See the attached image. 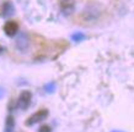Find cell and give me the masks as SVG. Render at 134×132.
<instances>
[{
    "label": "cell",
    "instance_id": "cell-1",
    "mask_svg": "<svg viewBox=\"0 0 134 132\" xmlns=\"http://www.w3.org/2000/svg\"><path fill=\"white\" fill-rule=\"evenodd\" d=\"M101 10L96 4H89L81 12V20L85 23H93L100 18Z\"/></svg>",
    "mask_w": 134,
    "mask_h": 132
},
{
    "label": "cell",
    "instance_id": "cell-2",
    "mask_svg": "<svg viewBox=\"0 0 134 132\" xmlns=\"http://www.w3.org/2000/svg\"><path fill=\"white\" fill-rule=\"evenodd\" d=\"M48 115H49L48 109H41V110H38V111H36L35 114H32V115L30 116L29 119L26 120L25 125L29 126V127H31V126H33V125L38 124V122L44 121L48 117Z\"/></svg>",
    "mask_w": 134,
    "mask_h": 132
},
{
    "label": "cell",
    "instance_id": "cell-3",
    "mask_svg": "<svg viewBox=\"0 0 134 132\" xmlns=\"http://www.w3.org/2000/svg\"><path fill=\"white\" fill-rule=\"evenodd\" d=\"M32 102V93L30 91H22L17 99V108L20 110H27Z\"/></svg>",
    "mask_w": 134,
    "mask_h": 132
},
{
    "label": "cell",
    "instance_id": "cell-4",
    "mask_svg": "<svg viewBox=\"0 0 134 132\" xmlns=\"http://www.w3.org/2000/svg\"><path fill=\"white\" fill-rule=\"evenodd\" d=\"M75 8H76L75 0H59V9H60L62 14L65 16H69V15L74 14Z\"/></svg>",
    "mask_w": 134,
    "mask_h": 132
},
{
    "label": "cell",
    "instance_id": "cell-5",
    "mask_svg": "<svg viewBox=\"0 0 134 132\" xmlns=\"http://www.w3.org/2000/svg\"><path fill=\"white\" fill-rule=\"evenodd\" d=\"M15 47L19 52L21 53H26L29 50V47H30V39H29V36L27 33H19V36L16 38V43H15Z\"/></svg>",
    "mask_w": 134,
    "mask_h": 132
},
{
    "label": "cell",
    "instance_id": "cell-6",
    "mask_svg": "<svg viewBox=\"0 0 134 132\" xmlns=\"http://www.w3.org/2000/svg\"><path fill=\"white\" fill-rule=\"evenodd\" d=\"M4 32L5 34L10 38L15 37L19 33V23L15 22V21H8L6 23L4 24Z\"/></svg>",
    "mask_w": 134,
    "mask_h": 132
},
{
    "label": "cell",
    "instance_id": "cell-7",
    "mask_svg": "<svg viewBox=\"0 0 134 132\" xmlns=\"http://www.w3.org/2000/svg\"><path fill=\"white\" fill-rule=\"evenodd\" d=\"M15 15V6L11 1H5L1 9H0V16L6 18V17L14 16Z\"/></svg>",
    "mask_w": 134,
    "mask_h": 132
},
{
    "label": "cell",
    "instance_id": "cell-8",
    "mask_svg": "<svg viewBox=\"0 0 134 132\" xmlns=\"http://www.w3.org/2000/svg\"><path fill=\"white\" fill-rule=\"evenodd\" d=\"M15 117L12 115H8L5 119V125H4V132H14L15 131Z\"/></svg>",
    "mask_w": 134,
    "mask_h": 132
},
{
    "label": "cell",
    "instance_id": "cell-9",
    "mask_svg": "<svg viewBox=\"0 0 134 132\" xmlns=\"http://www.w3.org/2000/svg\"><path fill=\"white\" fill-rule=\"evenodd\" d=\"M70 38H71V40H73L74 43H81V42H84V40L87 39L86 34H84L82 32H75V33H73V34L70 36Z\"/></svg>",
    "mask_w": 134,
    "mask_h": 132
},
{
    "label": "cell",
    "instance_id": "cell-10",
    "mask_svg": "<svg viewBox=\"0 0 134 132\" xmlns=\"http://www.w3.org/2000/svg\"><path fill=\"white\" fill-rule=\"evenodd\" d=\"M55 89H57V83H55V82H48L47 84L43 86V91H44L46 93H49V94L54 93Z\"/></svg>",
    "mask_w": 134,
    "mask_h": 132
},
{
    "label": "cell",
    "instance_id": "cell-11",
    "mask_svg": "<svg viewBox=\"0 0 134 132\" xmlns=\"http://www.w3.org/2000/svg\"><path fill=\"white\" fill-rule=\"evenodd\" d=\"M38 132H52V128L49 127L48 125H42L40 130H38Z\"/></svg>",
    "mask_w": 134,
    "mask_h": 132
},
{
    "label": "cell",
    "instance_id": "cell-12",
    "mask_svg": "<svg viewBox=\"0 0 134 132\" xmlns=\"http://www.w3.org/2000/svg\"><path fill=\"white\" fill-rule=\"evenodd\" d=\"M5 94H6V89H5L4 87H0V100L4 98Z\"/></svg>",
    "mask_w": 134,
    "mask_h": 132
},
{
    "label": "cell",
    "instance_id": "cell-13",
    "mask_svg": "<svg viewBox=\"0 0 134 132\" xmlns=\"http://www.w3.org/2000/svg\"><path fill=\"white\" fill-rule=\"evenodd\" d=\"M3 52H4V47H1V45H0V54H1Z\"/></svg>",
    "mask_w": 134,
    "mask_h": 132
},
{
    "label": "cell",
    "instance_id": "cell-14",
    "mask_svg": "<svg viewBox=\"0 0 134 132\" xmlns=\"http://www.w3.org/2000/svg\"><path fill=\"white\" fill-rule=\"evenodd\" d=\"M111 132H123V131H117V130H114V131H111Z\"/></svg>",
    "mask_w": 134,
    "mask_h": 132
}]
</instances>
